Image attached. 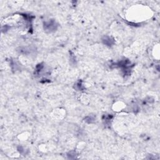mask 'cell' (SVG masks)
<instances>
[{"label": "cell", "mask_w": 160, "mask_h": 160, "mask_svg": "<svg viewBox=\"0 0 160 160\" xmlns=\"http://www.w3.org/2000/svg\"><path fill=\"white\" fill-rule=\"evenodd\" d=\"M103 41L104 44L108 45V46H110L113 43V39H111V38L109 36H104L103 38Z\"/></svg>", "instance_id": "obj_2"}, {"label": "cell", "mask_w": 160, "mask_h": 160, "mask_svg": "<svg viewBox=\"0 0 160 160\" xmlns=\"http://www.w3.org/2000/svg\"><path fill=\"white\" fill-rule=\"evenodd\" d=\"M45 26V27H46V29L50 31L56 29V24H55V21L47 22V23H46Z\"/></svg>", "instance_id": "obj_1"}]
</instances>
